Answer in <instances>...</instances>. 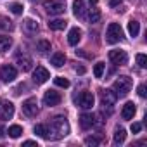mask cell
Returning <instances> with one entry per match:
<instances>
[{
	"label": "cell",
	"mask_w": 147,
	"mask_h": 147,
	"mask_svg": "<svg viewBox=\"0 0 147 147\" xmlns=\"http://www.w3.org/2000/svg\"><path fill=\"white\" fill-rule=\"evenodd\" d=\"M123 38V30L118 23H111L107 26V31H106V40L107 43H118L119 40Z\"/></svg>",
	"instance_id": "3"
},
{
	"label": "cell",
	"mask_w": 147,
	"mask_h": 147,
	"mask_svg": "<svg viewBox=\"0 0 147 147\" xmlns=\"http://www.w3.org/2000/svg\"><path fill=\"white\" fill-rule=\"evenodd\" d=\"M54 83H55L57 87H62V88H67V87H69V80H66V78H62V76L54 78Z\"/></svg>",
	"instance_id": "28"
},
{
	"label": "cell",
	"mask_w": 147,
	"mask_h": 147,
	"mask_svg": "<svg viewBox=\"0 0 147 147\" xmlns=\"http://www.w3.org/2000/svg\"><path fill=\"white\" fill-rule=\"evenodd\" d=\"M82 40V30L80 28H71L67 33V43L69 45H76Z\"/></svg>",
	"instance_id": "12"
},
{
	"label": "cell",
	"mask_w": 147,
	"mask_h": 147,
	"mask_svg": "<svg viewBox=\"0 0 147 147\" xmlns=\"http://www.w3.org/2000/svg\"><path fill=\"white\" fill-rule=\"evenodd\" d=\"M24 28H26L28 33H36L38 31V23L35 19H26L24 21Z\"/></svg>",
	"instance_id": "25"
},
{
	"label": "cell",
	"mask_w": 147,
	"mask_h": 147,
	"mask_svg": "<svg viewBox=\"0 0 147 147\" xmlns=\"http://www.w3.org/2000/svg\"><path fill=\"white\" fill-rule=\"evenodd\" d=\"M140 130H142V125H140V123H133V125H131V131H133V133H138Z\"/></svg>",
	"instance_id": "35"
},
{
	"label": "cell",
	"mask_w": 147,
	"mask_h": 147,
	"mask_svg": "<svg viewBox=\"0 0 147 147\" xmlns=\"http://www.w3.org/2000/svg\"><path fill=\"white\" fill-rule=\"evenodd\" d=\"M5 137V130H4V126H0V138H4Z\"/></svg>",
	"instance_id": "39"
},
{
	"label": "cell",
	"mask_w": 147,
	"mask_h": 147,
	"mask_svg": "<svg viewBox=\"0 0 147 147\" xmlns=\"http://www.w3.org/2000/svg\"><path fill=\"white\" fill-rule=\"evenodd\" d=\"M18 64H19V67H21V71H30L31 69V59L30 57H18Z\"/></svg>",
	"instance_id": "20"
},
{
	"label": "cell",
	"mask_w": 147,
	"mask_h": 147,
	"mask_svg": "<svg viewBox=\"0 0 147 147\" xmlns=\"http://www.w3.org/2000/svg\"><path fill=\"white\" fill-rule=\"evenodd\" d=\"M73 12H75L76 18L83 19L85 18V7H83V0H75L73 2Z\"/></svg>",
	"instance_id": "16"
},
{
	"label": "cell",
	"mask_w": 147,
	"mask_h": 147,
	"mask_svg": "<svg viewBox=\"0 0 147 147\" xmlns=\"http://www.w3.org/2000/svg\"><path fill=\"white\" fill-rule=\"evenodd\" d=\"M43 9L52 14V16H59L64 12L66 9V4H64V0H47V2L43 4Z\"/></svg>",
	"instance_id": "4"
},
{
	"label": "cell",
	"mask_w": 147,
	"mask_h": 147,
	"mask_svg": "<svg viewBox=\"0 0 147 147\" xmlns=\"http://www.w3.org/2000/svg\"><path fill=\"white\" fill-rule=\"evenodd\" d=\"M0 28H5V30H12L14 26L11 24V21H7V19H0Z\"/></svg>",
	"instance_id": "33"
},
{
	"label": "cell",
	"mask_w": 147,
	"mask_h": 147,
	"mask_svg": "<svg viewBox=\"0 0 147 147\" xmlns=\"http://www.w3.org/2000/svg\"><path fill=\"white\" fill-rule=\"evenodd\" d=\"M50 62H52L55 67H61V66H64V62H66V55H64L62 52H55V54L50 57Z\"/></svg>",
	"instance_id": "17"
},
{
	"label": "cell",
	"mask_w": 147,
	"mask_h": 147,
	"mask_svg": "<svg viewBox=\"0 0 147 147\" xmlns=\"http://www.w3.org/2000/svg\"><path fill=\"white\" fill-rule=\"evenodd\" d=\"M94 125H95V118H94L92 114L85 113V114L80 116V126H82L83 130H88V128H92Z\"/></svg>",
	"instance_id": "14"
},
{
	"label": "cell",
	"mask_w": 147,
	"mask_h": 147,
	"mask_svg": "<svg viewBox=\"0 0 147 147\" xmlns=\"http://www.w3.org/2000/svg\"><path fill=\"white\" fill-rule=\"evenodd\" d=\"M125 138H126V131H125L123 128H118V130L114 131V138H113V142H114L116 145H119V144L125 142Z\"/></svg>",
	"instance_id": "23"
},
{
	"label": "cell",
	"mask_w": 147,
	"mask_h": 147,
	"mask_svg": "<svg viewBox=\"0 0 147 147\" xmlns=\"http://www.w3.org/2000/svg\"><path fill=\"white\" fill-rule=\"evenodd\" d=\"M97 4V0H90V5H95Z\"/></svg>",
	"instance_id": "40"
},
{
	"label": "cell",
	"mask_w": 147,
	"mask_h": 147,
	"mask_svg": "<svg viewBox=\"0 0 147 147\" xmlns=\"http://www.w3.org/2000/svg\"><path fill=\"white\" fill-rule=\"evenodd\" d=\"M23 9H24V7H23L21 4H12V5H11V11H12L14 14H23Z\"/></svg>",
	"instance_id": "32"
},
{
	"label": "cell",
	"mask_w": 147,
	"mask_h": 147,
	"mask_svg": "<svg viewBox=\"0 0 147 147\" xmlns=\"http://www.w3.org/2000/svg\"><path fill=\"white\" fill-rule=\"evenodd\" d=\"M23 145H36V147H38V144H36L35 140H26V142H24Z\"/></svg>",
	"instance_id": "37"
},
{
	"label": "cell",
	"mask_w": 147,
	"mask_h": 147,
	"mask_svg": "<svg viewBox=\"0 0 147 147\" xmlns=\"http://www.w3.org/2000/svg\"><path fill=\"white\" fill-rule=\"evenodd\" d=\"M36 50H38L40 54L49 52V50H50V42H47V40H40V42L36 43Z\"/></svg>",
	"instance_id": "26"
},
{
	"label": "cell",
	"mask_w": 147,
	"mask_h": 147,
	"mask_svg": "<svg viewBox=\"0 0 147 147\" xmlns=\"http://www.w3.org/2000/svg\"><path fill=\"white\" fill-rule=\"evenodd\" d=\"M131 85H133L131 78H128V76H119V78L114 82L113 88H114V92H116L118 97H125V95L131 90Z\"/></svg>",
	"instance_id": "2"
},
{
	"label": "cell",
	"mask_w": 147,
	"mask_h": 147,
	"mask_svg": "<svg viewBox=\"0 0 147 147\" xmlns=\"http://www.w3.org/2000/svg\"><path fill=\"white\" fill-rule=\"evenodd\" d=\"M138 31H140V24H138V21H135V19H131L130 23H128V33H130V36H137L138 35Z\"/></svg>",
	"instance_id": "21"
},
{
	"label": "cell",
	"mask_w": 147,
	"mask_h": 147,
	"mask_svg": "<svg viewBox=\"0 0 147 147\" xmlns=\"http://www.w3.org/2000/svg\"><path fill=\"white\" fill-rule=\"evenodd\" d=\"M109 61L116 66H125L128 62V55L125 50H111L109 52Z\"/></svg>",
	"instance_id": "7"
},
{
	"label": "cell",
	"mask_w": 147,
	"mask_h": 147,
	"mask_svg": "<svg viewBox=\"0 0 147 147\" xmlns=\"http://www.w3.org/2000/svg\"><path fill=\"white\" fill-rule=\"evenodd\" d=\"M23 113H24V116H28V118L36 116V114H38V102H36V99H26V100L23 102Z\"/></svg>",
	"instance_id": "6"
},
{
	"label": "cell",
	"mask_w": 147,
	"mask_h": 147,
	"mask_svg": "<svg viewBox=\"0 0 147 147\" xmlns=\"http://www.w3.org/2000/svg\"><path fill=\"white\" fill-rule=\"evenodd\" d=\"M137 94H138L140 97H145V95H147V92H145V85H140V87L137 88Z\"/></svg>",
	"instance_id": "34"
},
{
	"label": "cell",
	"mask_w": 147,
	"mask_h": 147,
	"mask_svg": "<svg viewBox=\"0 0 147 147\" xmlns=\"http://www.w3.org/2000/svg\"><path fill=\"white\" fill-rule=\"evenodd\" d=\"M109 5H111V7H116V5H121V0H109Z\"/></svg>",
	"instance_id": "36"
},
{
	"label": "cell",
	"mask_w": 147,
	"mask_h": 147,
	"mask_svg": "<svg viewBox=\"0 0 147 147\" xmlns=\"http://www.w3.org/2000/svg\"><path fill=\"white\" fill-rule=\"evenodd\" d=\"M94 94L92 92H82L80 95H78V99H76V102H78V106L80 107H83V109H92V106H94Z\"/></svg>",
	"instance_id": "8"
},
{
	"label": "cell",
	"mask_w": 147,
	"mask_h": 147,
	"mask_svg": "<svg viewBox=\"0 0 147 147\" xmlns=\"http://www.w3.org/2000/svg\"><path fill=\"white\" fill-rule=\"evenodd\" d=\"M99 19H100V11L95 9V7L90 9V21H92V23H97Z\"/></svg>",
	"instance_id": "29"
},
{
	"label": "cell",
	"mask_w": 147,
	"mask_h": 147,
	"mask_svg": "<svg viewBox=\"0 0 147 147\" xmlns=\"http://www.w3.org/2000/svg\"><path fill=\"white\" fill-rule=\"evenodd\" d=\"M76 73H80V75H83V73H85V67H83V66H78V67H76Z\"/></svg>",
	"instance_id": "38"
},
{
	"label": "cell",
	"mask_w": 147,
	"mask_h": 147,
	"mask_svg": "<svg viewBox=\"0 0 147 147\" xmlns=\"http://www.w3.org/2000/svg\"><path fill=\"white\" fill-rule=\"evenodd\" d=\"M12 45V38L11 36H4L0 35V52H7Z\"/></svg>",
	"instance_id": "19"
},
{
	"label": "cell",
	"mask_w": 147,
	"mask_h": 147,
	"mask_svg": "<svg viewBox=\"0 0 147 147\" xmlns=\"http://www.w3.org/2000/svg\"><path fill=\"white\" fill-rule=\"evenodd\" d=\"M0 78H2V82H5V83L14 82V80L18 78V71H16V67L11 66V64L2 66V67H0Z\"/></svg>",
	"instance_id": "5"
},
{
	"label": "cell",
	"mask_w": 147,
	"mask_h": 147,
	"mask_svg": "<svg viewBox=\"0 0 147 147\" xmlns=\"http://www.w3.org/2000/svg\"><path fill=\"white\" fill-rule=\"evenodd\" d=\"M35 133L38 135V137H42V138H49V125H36L35 126Z\"/></svg>",
	"instance_id": "22"
},
{
	"label": "cell",
	"mask_w": 147,
	"mask_h": 147,
	"mask_svg": "<svg viewBox=\"0 0 147 147\" xmlns=\"http://www.w3.org/2000/svg\"><path fill=\"white\" fill-rule=\"evenodd\" d=\"M14 116V104L12 102H5L2 106V113H0V118L2 119H11Z\"/></svg>",
	"instance_id": "15"
},
{
	"label": "cell",
	"mask_w": 147,
	"mask_h": 147,
	"mask_svg": "<svg viewBox=\"0 0 147 147\" xmlns=\"http://www.w3.org/2000/svg\"><path fill=\"white\" fill-rule=\"evenodd\" d=\"M61 100H62V97H61V94L55 92V90H47L45 95H43V104L49 106V107H50V106L61 104Z\"/></svg>",
	"instance_id": "9"
},
{
	"label": "cell",
	"mask_w": 147,
	"mask_h": 147,
	"mask_svg": "<svg viewBox=\"0 0 147 147\" xmlns=\"http://www.w3.org/2000/svg\"><path fill=\"white\" fill-rule=\"evenodd\" d=\"M49 78H50V73H49L43 66H36V69L33 71V82L38 83V85H42V83H45Z\"/></svg>",
	"instance_id": "10"
},
{
	"label": "cell",
	"mask_w": 147,
	"mask_h": 147,
	"mask_svg": "<svg viewBox=\"0 0 147 147\" xmlns=\"http://www.w3.org/2000/svg\"><path fill=\"white\" fill-rule=\"evenodd\" d=\"M9 137L11 138H18V137H21L23 135V126H19V125H12V126H9Z\"/></svg>",
	"instance_id": "24"
},
{
	"label": "cell",
	"mask_w": 147,
	"mask_h": 147,
	"mask_svg": "<svg viewBox=\"0 0 147 147\" xmlns=\"http://www.w3.org/2000/svg\"><path fill=\"white\" fill-rule=\"evenodd\" d=\"M104 69H106V64H104V62H97L95 67H94V76H95V78H102Z\"/></svg>",
	"instance_id": "27"
},
{
	"label": "cell",
	"mask_w": 147,
	"mask_h": 147,
	"mask_svg": "<svg viewBox=\"0 0 147 147\" xmlns=\"http://www.w3.org/2000/svg\"><path fill=\"white\" fill-rule=\"evenodd\" d=\"M137 64L140 67H147V57H145V54H137Z\"/></svg>",
	"instance_id": "30"
},
{
	"label": "cell",
	"mask_w": 147,
	"mask_h": 147,
	"mask_svg": "<svg viewBox=\"0 0 147 147\" xmlns=\"http://www.w3.org/2000/svg\"><path fill=\"white\" fill-rule=\"evenodd\" d=\"M85 144L87 145H99L100 144V138H97V137H87L85 138Z\"/></svg>",
	"instance_id": "31"
},
{
	"label": "cell",
	"mask_w": 147,
	"mask_h": 147,
	"mask_svg": "<svg viewBox=\"0 0 147 147\" xmlns=\"http://www.w3.org/2000/svg\"><path fill=\"white\" fill-rule=\"evenodd\" d=\"M49 133H54L52 137L57 138V140L62 138V137H66L69 133V123H67V119L64 116H55L52 119L50 126H49Z\"/></svg>",
	"instance_id": "1"
},
{
	"label": "cell",
	"mask_w": 147,
	"mask_h": 147,
	"mask_svg": "<svg viewBox=\"0 0 147 147\" xmlns=\"http://www.w3.org/2000/svg\"><path fill=\"white\" fill-rule=\"evenodd\" d=\"M135 104L133 102H126L125 106H123V109H121V118L123 119H131L133 116H135Z\"/></svg>",
	"instance_id": "13"
},
{
	"label": "cell",
	"mask_w": 147,
	"mask_h": 147,
	"mask_svg": "<svg viewBox=\"0 0 147 147\" xmlns=\"http://www.w3.org/2000/svg\"><path fill=\"white\" fill-rule=\"evenodd\" d=\"M116 99H118V95H116V92L114 90H102L100 92V100H102V106H107V107H113L114 104H116Z\"/></svg>",
	"instance_id": "11"
},
{
	"label": "cell",
	"mask_w": 147,
	"mask_h": 147,
	"mask_svg": "<svg viewBox=\"0 0 147 147\" xmlns=\"http://www.w3.org/2000/svg\"><path fill=\"white\" fill-rule=\"evenodd\" d=\"M49 28L54 30V31L64 30V28H66V21H64V19H50V21H49Z\"/></svg>",
	"instance_id": "18"
}]
</instances>
